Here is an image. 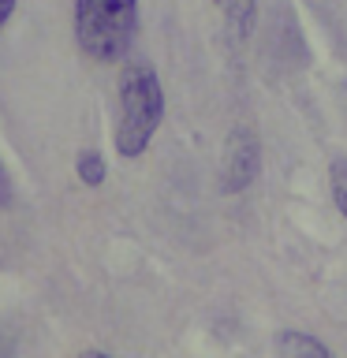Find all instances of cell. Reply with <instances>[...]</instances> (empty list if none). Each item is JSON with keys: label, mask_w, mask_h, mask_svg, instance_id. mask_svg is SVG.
Listing matches in <instances>:
<instances>
[{"label": "cell", "mask_w": 347, "mask_h": 358, "mask_svg": "<svg viewBox=\"0 0 347 358\" xmlns=\"http://www.w3.org/2000/svg\"><path fill=\"white\" fill-rule=\"evenodd\" d=\"M164 120V90L150 60H131L120 71V123H116V153L142 157L150 150L157 127Z\"/></svg>", "instance_id": "cell-1"}, {"label": "cell", "mask_w": 347, "mask_h": 358, "mask_svg": "<svg viewBox=\"0 0 347 358\" xmlns=\"http://www.w3.org/2000/svg\"><path fill=\"white\" fill-rule=\"evenodd\" d=\"M75 41L90 60L116 64L139 34V0H75Z\"/></svg>", "instance_id": "cell-2"}, {"label": "cell", "mask_w": 347, "mask_h": 358, "mask_svg": "<svg viewBox=\"0 0 347 358\" xmlns=\"http://www.w3.org/2000/svg\"><path fill=\"white\" fill-rule=\"evenodd\" d=\"M257 164H262V157H257V134L250 127H235L228 134V142H224V179H220V187L228 190V194L246 190L257 176Z\"/></svg>", "instance_id": "cell-3"}, {"label": "cell", "mask_w": 347, "mask_h": 358, "mask_svg": "<svg viewBox=\"0 0 347 358\" xmlns=\"http://www.w3.org/2000/svg\"><path fill=\"white\" fill-rule=\"evenodd\" d=\"M273 347L280 355H299V358H329V347L313 336H302V332H280Z\"/></svg>", "instance_id": "cell-4"}, {"label": "cell", "mask_w": 347, "mask_h": 358, "mask_svg": "<svg viewBox=\"0 0 347 358\" xmlns=\"http://www.w3.org/2000/svg\"><path fill=\"white\" fill-rule=\"evenodd\" d=\"M75 172L78 179H83L86 187H101L105 183V161H101V153L97 150H83L75 157Z\"/></svg>", "instance_id": "cell-5"}, {"label": "cell", "mask_w": 347, "mask_h": 358, "mask_svg": "<svg viewBox=\"0 0 347 358\" xmlns=\"http://www.w3.org/2000/svg\"><path fill=\"white\" fill-rule=\"evenodd\" d=\"M329 190H332V201L340 209V217H347V161L344 157L329 164Z\"/></svg>", "instance_id": "cell-6"}, {"label": "cell", "mask_w": 347, "mask_h": 358, "mask_svg": "<svg viewBox=\"0 0 347 358\" xmlns=\"http://www.w3.org/2000/svg\"><path fill=\"white\" fill-rule=\"evenodd\" d=\"M11 201V179H8V168L0 161V206H8Z\"/></svg>", "instance_id": "cell-7"}, {"label": "cell", "mask_w": 347, "mask_h": 358, "mask_svg": "<svg viewBox=\"0 0 347 358\" xmlns=\"http://www.w3.org/2000/svg\"><path fill=\"white\" fill-rule=\"evenodd\" d=\"M15 4H19V0H0V30H4L8 19L15 15Z\"/></svg>", "instance_id": "cell-8"}, {"label": "cell", "mask_w": 347, "mask_h": 358, "mask_svg": "<svg viewBox=\"0 0 347 358\" xmlns=\"http://www.w3.org/2000/svg\"><path fill=\"white\" fill-rule=\"evenodd\" d=\"M217 4H224V0H217Z\"/></svg>", "instance_id": "cell-9"}]
</instances>
